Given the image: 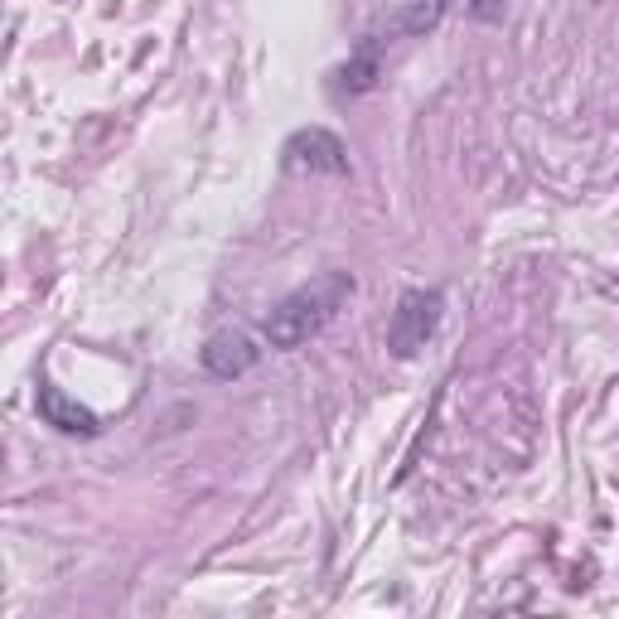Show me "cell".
<instances>
[{"label":"cell","mask_w":619,"mask_h":619,"mask_svg":"<svg viewBox=\"0 0 619 619\" xmlns=\"http://www.w3.org/2000/svg\"><path fill=\"white\" fill-rule=\"evenodd\" d=\"M372 78H378V58L364 54V58H354V64H348L344 73H339V88L364 92V88H372Z\"/></svg>","instance_id":"obj_7"},{"label":"cell","mask_w":619,"mask_h":619,"mask_svg":"<svg viewBox=\"0 0 619 619\" xmlns=\"http://www.w3.org/2000/svg\"><path fill=\"white\" fill-rule=\"evenodd\" d=\"M282 165L290 174H348V150L339 141L334 131H324V126H306V131H296L282 150Z\"/></svg>","instance_id":"obj_3"},{"label":"cell","mask_w":619,"mask_h":619,"mask_svg":"<svg viewBox=\"0 0 619 619\" xmlns=\"http://www.w3.org/2000/svg\"><path fill=\"white\" fill-rule=\"evenodd\" d=\"M39 416L44 426L64 431V436H98L102 422L98 412H88L83 402H73L64 388H54V382H39Z\"/></svg>","instance_id":"obj_5"},{"label":"cell","mask_w":619,"mask_h":619,"mask_svg":"<svg viewBox=\"0 0 619 619\" xmlns=\"http://www.w3.org/2000/svg\"><path fill=\"white\" fill-rule=\"evenodd\" d=\"M256 358H262V348H256V339L242 334V330H218V334L204 339V348H198V364H204V372L218 382H232V378H242V372H252Z\"/></svg>","instance_id":"obj_4"},{"label":"cell","mask_w":619,"mask_h":619,"mask_svg":"<svg viewBox=\"0 0 619 619\" xmlns=\"http://www.w3.org/2000/svg\"><path fill=\"white\" fill-rule=\"evenodd\" d=\"M440 306H446L440 290H402V296H397V310L388 320V348L397 358L422 354L426 339L436 334V324H440Z\"/></svg>","instance_id":"obj_2"},{"label":"cell","mask_w":619,"mask_h":619,"mask_svg":"<svg viewBox=\"0 0 619 619\" xmlns=\"http://www.w3.org/2000/svg\"><path fill=\"white\" fill-rule=\"evenodd\" d=\"M440 15H446V0H406L397 30H402V34H426V30L440 25Z\"/></svg>","instance_id":"obj_6"},{"label":"cell","mask_w":619,"mask_h":619,"mask_svg":"<svg viewBox=\"0 0 619 619\" xmlns=\"http://www.w3.org/2000/svg\"><path fill=\"white\" fill-rule=\"evenodd\" d=\"M354 286L358 282L348 272H324V276H314V282H306V286H296L286 300H276L272 314L262 320V339L272 348H282V354L310 344V339H320L334 324V314L348 306Z\"/></svg>","instance_id":"obj_1"}]
</instances>
